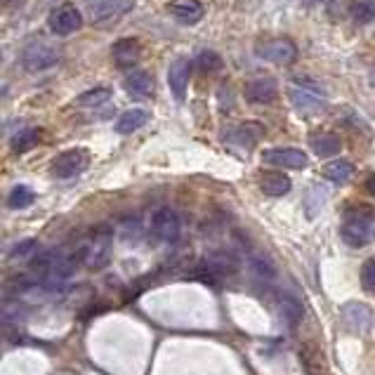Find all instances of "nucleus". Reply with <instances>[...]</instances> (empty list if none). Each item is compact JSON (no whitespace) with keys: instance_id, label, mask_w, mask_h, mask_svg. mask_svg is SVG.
Returning a JSON list of instances; mask_svg holds the SVG:
<instances>
[{"instance_id":"nucleus-1","label":"nucleus","mask_w":375,"mask_h":375,"mask_svg":"<svg viewBox=\"0 0 375 375\" xmlns=\"http://www.w3.org/2000/svg\"><path fill=\"white\" fill-rule=\"evenodd\" d=\"M342 241L352 248H361L371 241V229L375 224V208L366 206V203H354L345 210L342 215Z\"/></svg>"},{"instance_id":"nucleus-2","label":"nucleus","mask_w":375,"mask_h":375,"mask_svg":"<svg viewBox=\"0 0 375 375\" xmlns=\"http://www.w3.org/2000/svg\"><path fill=\"white\" fill-rule=\"evenodd\" d=\"M111 253H114V237H111V229L101 224L93 232L88 243L80 245L76 255L88 269H104L111 262Z\"/></svg>"},{"instance_id":"nucleus-3","label":"nucleus","mask_w":375,"mask_h":375,"mask_svg":"<svg viewBox=\"0 0 375 375\" xmlns=\"http://www.w3.org/2000/svg\"><path fill=\"white\" fill-rule=\"evenodd\" d=\"M288 99L302 114H319L328 104L324 88L319 83H312V80H293L288 85Z\"/></svg>"},{"instance_id":"nucleus-4","label":"nucleus","mask_w":375,"mask_h":375,"mask_svg":"<svg viewBox=\"0 0 375 375\" xmlns=\"http://www.w3.org/2000/svg\"><path fill=\"white\" fill-rule=\"evenodd\" d=\"M60 62V47L50 45V43H31L24 52H21V66L29 73H40L52 69Z\"/></svg>"},{"instance_id":"nucleus-5","label":"nucleus","mask_w":375,"mask_h":375,"mask_svg":"<svg viewBox=\"0 0 375 375\" xmlns=\"http://www.w3.org/2000/svg\"><path fill=\"white\" fill-rule=\"evenodd\" d=\"M149 227H152L154 237L165 241V243H175V241L180 239V232H182L178 213L168 206L154 208L152 215H149Z\"/></svg>"},{"instance_id":"nucleus-6","label":"nucleus","mask_w":375,"mask_h":375,"mask_svg":"<svg viewBox=\"0 0 375 375\" xmlns=\"http://www.w3.org/2000/svg\"><path fill=\"white\" fill-rule=\"evenodd\" d=\"M90 163V154L85 149H69V152L60 154L55 160H52V175L60 180H69L76 178V175L83 173Z\"/></svg>"},{"instance_id":"nucleus-7","label":"nucleus","mask_w":375,"mask_h":375,"mask_svg":"<svg viewBox=\"0 0 375 375\" xmlns=\"http://www.w3.org/2000/svg\"><path fill=\"white\" fill-rule=\"evenodd\" d=\"M257 57L271 64H291L298 57V47L291 38H269L257 45Z\"/></svg>"},{"instance_id":"nucleus-8","label":"nucleus","mask_w":375,"mask_h":375,"mask_svg":"<svg viewBox=\"0 0 375 375\" xmlns=\"http://www.w3.org/2000/svg\"><path fill=\"white\" fill-rule=\"evenodd\" d=\"M47 24H50L52 34L57 36H69L73 31H78L83 26V17H80L78 8L71 3H64L60 8H55L47 17Z\"/></svg>"},{"instance_id":"nucleus-9","label":"nucleus","mask_w":375,"mask_h":375,"mask_svg":"<svg viewBox=\"0 0 375 375\" xmlns=\"http://www.w3.org/2000/svg\"><path fill=\"white\" fill-rule=\"evenodd\" d=\"M262 160L281 170H302L309 163L307 154L300 152V149H267L262 154Z\"/></svg>"},{"instance_id":"nucleus-10","label":"nucleus","mask_w":375,"mask_h":375,"mask_svg":"<svg viewBox=\"0 0 375 375\" xmlns=\"http://www.w3.org/2000/svg\"><path fill=\"white\" fill-rule=\"evenodd\" d=\"M237 269H239V265L232 255L217 253V255H210L201 265V276L208 278V281H219V278H227V276L237 274Z\"/></svg>"},{"instance_id":"nucleus-11","label":"nucleus","mask_w":375,"mask_h":375,"mask_svg":"<svg viewBox=\"0 0 375 375\" xmlns=\"http://www.w3.org/2000/svg\"><path fill=\"white\" fill-rule=\"evenodd\" d=\"M139 57H142V47L135 38H121L111 47V60L119 69H135Z\"/></svg>"},{"instance_id":"nucleus-12","label":"nucleus","mask_w":375,"mask_h":375,"mask_svg":"<svg viewBox=\"0 0 375 375\" xmlns=\"http://www.w3.org/2000/svg\"><path fill=\"white\" fill-rule=\"evenodd\" d=\"M243 95L250 104H269L278 95V83L274 78H255L245 85Z\"/></svg>"},{"instance_id":"nucleus-13","label":"nucleus","mask_w":375,"mask_h":375,"mask_svg":"<svg viewBox=\"0 0 375 375\" xmlns=\"http://www.w3.org/2000/svg\"><path fill=\"white\" fill-rule=\"evenodd\" d=\"M265 135V128L260 123L250 121V123H241V125L234 128L227 135V142L234 144V147H243V149H253L257 142Z\"/></svg>"},{"instance_id":"nucleus-14","label":"nucleus","mask_w":375,"mask_h":375,"mask_svg":"<svg viewBox=\"0 0 375 375\" xmlns=\"http://www.w3.org/2000/svg\"><path fill=\"white\" fill-rule=\"evenodd\" d=\"M189 73H191V64L186 60H175L168 69V85L173 90L175 99L182 101L186 97V85H189Z\"/></svg>"},{"instance_id":"nucleus-15","label":"nucleus","mask_w":375,"mask_h":375,"mask_svg":"<svg viewBox=\"0 0 375 375\" xmlns=\"http://www.w3.org/2000/svg\"><path fill=\"white\" fill-rule=\"evenodd\" d=\"M123 85H125V90L132 95V97H152L154 88H156L152 73L142 71V69H130V71L125 73Z\"/></svg>"},{"instance_id":"nucleus-16","label":"nucleus","mask_w":375,"mask_h":375,"mask_svg":"<svg viewBox=\"0 0 375 375\" xmlns=\"http://www.w3.org/2000/svg\"><path fill=\"white\" fill-rule=\"evenodd\" d=\"M168 12L182 24H196L203 17V5L198 0H170Z\"/></svg>"},{"instance_id":"nucleus-17","label":"nucleus","mask_w":375,"mask_h":375,"mask_svg":"<svg viewBox=\"0 0 375 375\" xmlns=\"http://www.w3.org/2000/svg\"><path fill=\"white\" fill-rule=\"evenodd\" d=\"M260 189L267 196H283L291 191V180L281 170H267V173L260 175Z\"/></svg>"},{"instance_id":"nucleus-18","label":"nucleus","mask_w":375,"mask_h":375,"mask_svg":"<svg viewBox=\"0 0 375 375\" xmlns=\"http://www.w3.org/2000/svg\"><path fill=\"white\" fill-rule=\"evenodd\" d=\"M300 361H302V368L307 375H326V361L321 350L312 342L300 347Z\"/></svg>"},{"instance_id":"nucleus-19","label":"nucleus","mask_w":375,"mask_h":375,"mask_svg":"<svg viewBox=\"0 0 375 375\" xmlns=\"http://www.w3.org/2000/svg\"><path fill=\"white\" fill-rule=\"evenodd\" d=\"M309 147H312V152L316 154V156L328 158V156L340 154L342 142H340V137L333 135V132H319V135L309 137Z\"/></svg>"},{"instance_id":"nucleus-20","label":"nucleus","mask_w":375,"mask_h":375,"mask_svg":"<svg viewBox=\"0 0 375 375\" xmlns=\"http://www.w3.org/2000/svg\"><path fill=\"white\" fill-rule=\"evenodd\" d=\"M342 314H345L347 324L356 330H366V328H371V324H373V312L361 302H350L345 309H342Z\"/></svg>"},{"instance_id":"nucleus-21","label":"nucleus","mask_w":375,"mask_h":375,"mask_svg":"<svg viewBox=\"0 0 375 375\" xmlns=\"http://www.w3.org/2000/svg\"><path fill=\"white\" fill-rule=\"evenodd\" d=\"M149 121V114L142 109H130L116 121V132L119 135H130V132H137L142 125H147Z\"/></svg>"},{"instance_id":"nucleus-22","label":"nucleus","mask_w":375,"mask_h":375,"mask_svg":"<svg viewBox=\"0 0 375 375\" xmlns=\"http://www.w3.org/2000/svg\"><path fill=\"white\" fill-rule=\"evenodd\" d=\"M326 201H328V191H326L321 184H312L307 189V194H304V215L309 219H314L321 210H324Z\"/></svg>"},{"instance_id":"nucleus-23","label":"nucleus","mask_w":375,"mask_h":375,"mask_svg":"<svg viewBox=\"0 0 375 375\" xmlns=\"http://www.w3.org/2000/svg\"><path fill=\"white\" fill-rule=\"evenodd\" d=\"M109 99H111L109 88H93L88 90V93L78 95V97L73 99V106H78V109H95V106L106 104Z\"/></svg>"},{"instance_id":"nucleus-24","label":"nucleus","mask_w":375,"mask_h":375,"mask_svg":"<svg viewBox=\"0 0 375 375\" xmlns=\"http://www.w3.org/2000/svg\"><path fill=\"white\" fill-rule=\"evenodd\" d=\"M278 314L288 326H298L300 319H302V304L293 295H281L278 298Z\"/></svg>"},{"instance_id":"nucleus-25","label":"nucleus","mask_w":375,"mask_h":375,"mask_svg":"<svg viewBox=\"0 0 375 375\" xmlns=\"http://www.w3.org/2000/svg\"><path fill=\"white\" fill-rule=\"evenodd\" d=\"M352 175H354V165H352L347 158H337V160H333V163H328L324 168V178L330 180V182H337V184L347 182Z\"/></svg>"},{"instance_id":"nucleus-26","label":"nucleus","mask_w":375,"mask_h":375,"mask_svg":"<svg viewBox=\"0 0 375 375\" xmlns=\"http://www.w3.org/2000/svg\"><path fill=\"white\" fill-rule=\"evenodd\" d=\"M40 139V132L36 128H24L19 130L17 135L12 137V152L14 154H21V152H29L31 147H36Z\"/></svg>"},{"instance_id":"nucleus-27","label":"nucleus","mask_w":375,"mask_h":375,"mask_svg":"<svg viewBox=\"0 0 375 375\" xmlns=\"http://www.w3.org/2000/svg\"><path fill=\"white\" fill-rule=\"evenodd\" d=\"M250 267H253L255 276L262 278V281H274V278H276V267L271 265L267 257L253 255V257H250Z\"/></svg>"},{"instance_id":"nucleus-28","label":"nucleus","mask_w":375,"mask_h":375,"mask_svg":"<svg viewBox=\"0 0 375 375\" xmlns=\"http://www.w3.org/2000/svg\"><path fill=\"white\" fill-rule=\"evenodd\" d=\"M31 203H34V191H31L29 186H24V184L14 186V189L10 191V196H8V206L14 208V210L31 206Z\"/></svg>"},{"instance_id":"nucleus-29","label":"nucleus","mask_w":375,"mask_h":375,"mask_svg":"<svg viewBox=\"0 0 375 375\" xmlns=\"http://www.w3.org/2000/svg\"><path fill=\"white\" fill-rule=\"evenodd\" d=\"M196 66L201 69L203 73H215V71H219V69H222V60H219L217 52L206 50V52H201V55H198Z\"/></svg>"},{"instance_id":"nucleus-30","label":"nucleus","mask_w":375,"mask_h":375,"mask_svg":"<svg viewBox=\"0 0 375 375\" xmlns=\"http://www.w3.org/2000/svg\"><path fill=\"white\" fill-rule=\"evenodd\" d=\"M352 12H354V21H359V24H368V21L375 19V0H363V3H356Z\"/></svg>"},{"instance_id":"nucleus-31","label":"nucleus","mask_w":375,"mask_h":375,"mask_svg":"<svg viewBox=\"0 0 375 375\" xmlns=\"http://www.w3.org/2000/svg\"><path fill=\"white\" fill-rule=\"evenodd\" d=\"M3 319L8 326H17L19 321L24 319V309H21V304L8 300V302H5V309H3Z\"/></svg>"},{"instance_id":"nucleus-32","label":"nucleus","mask_w":375,"mask_h":375,"mask_svg":"<svg viewBox=\"0 0 375 375\" xmlns=\"http://www.w3.org/2000/svg\"><path fill=\"white\" fill-rule=\"evenodd\" d=\"M361 286L366 293H375V260H366L361 267Z\"/></svg>"},{"instance_id":"nucleus-33","label":"nucleus","mask_w":375,"mask_h":375,"mask_svg":"<svg viewBox=\"0 0 375 375\" xmlns=\"http://www.w3.org/2000/svg\"><path fill=\"white\" fill-rule=\"evenodd\" d=\"M36 245H38V243H36V241H31V239L29 241H21L19 245H14L12 257H29L36 250Z\"/></svg>"},{"instance_id":"nucleus-34","label":"nucleus","mask_w":375,"mask_h":375,"mask_svg":"<svg viewBox=\"0 0 375 375\" xmlns=\"http://www.w3.org/2000/svg\"><path fill=\"white\" fill-rule=\"evenodd\" d=\"M366 191H368L371 196H375V173H371V175L366 178Z\"/></svg>"},{"instance_id":"nucleus-35","label":"nucleus","mask_w":375,"mask_h":375,"mask_svg":"<svg viewBox=\"0 0 375 375\" xmlns=\"http://www.w3.org/2000/svg\"><path fill=\"white\" fill-rule=\"evenodd\" d=\"M371 83L375 85V69H373V73H371Z\"/></svg>"}]
</instances>
